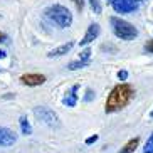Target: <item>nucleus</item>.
Returning <instances> with one entry per match:
<instances>
[{
    "mask_svg": "<svg viewBox=\"0 0 153 153\" xmlns=\"http://www.w3.org/2000/svg\"><path fill=\"white\" fill-rule=\"evenodd\" d=\"M135 98V89L131 84H126V82H121V84L114 86L109 93L108 99H106V113H116L121 111L123 108H126L128 104L131 103V99Z\"/></svg>",
    "mask_w": 153,
    "mask_h": 153,
    "instance_id": "nucleus-1",
    "label": "nucleus"
},
{
    "mask_svg": "<svg viewBox=\"0 0 153 153\" xmlns=\"http://www.w3.org/2000/svg\"><path fill=\"white\" fill-rule=\"evenodd\" d=\"M109 22H111L114 36H116L118 39H121V41H133V39L138 36V29H136L133 24H130L128 20H123V19H120V17H111Z\"/></svg>",
    "mask_w": 153,
    "mask_h": 153,
    "instance_id": "nucleus-2",
    "label": "nucleus"
},
{
    "mask_svg": "<svg viewBox=\"0 0 153 153\" xmlns=\"http://www.w3.org/2000/svg\"><path fill=\"white\" fill-rule=\"evenodd\" d=\"M45 15L54 24H57L61 29H66L72 24V14L69 12L68 7H64V5H59V4L51 5L49 9L45 10Z\"/></svg>",
    "mask_w": 153,
    "mask_h": 153,
    "instance_id": "nucleus-3",
    "label": "nucleus"
},
{
    "mask_svg": "<svg viewBox=\"0 0 153 153\" xmlns=\"http://www.w3.org/2000/svg\"><path fill=\"white\" fill-rule=\"evenodd\" d=\"M34 114H36L37 120H41L42 123H45V125H49V126H56L59 125V118L57 114H56L52 109L49 108H44V106H39V108L34 109Z\"/></svg>",
    "mask_w": 153,
    "mask_h": 153,
    "instance_id": "nucleus-4",
    "label": "nucleus"
},
{
    "mask_svg": "<svg viewBox=\"0 0 153 153\" xmlns=\"http://www.w3.org/2000/svg\"><path fill=\"white\" fill-rule=\"evenodd\" d=\"M138 0H113L111 5L118 14H128V12H135L138 9Z\"/></svg>",
    "mask_w": 153,
    "mask_h": 153,
    "instance_id": "nucleus-5",
    "label": "nucleus"
},
{
    "mask_svg": "<svg viewBox=\"0 0 153 153\" xmlns=\"http://www.w3.org/2000/svg\"><path fill=\"white\" fill-rule=\"evenodd\" d=\"M17 141V135L9 128L0 126V146H12Z\"/></svg>",
    "mask_w": 153,
    "mask_h": 153,
    "instance_id": "nucleus-6",
    "label": "nucleus"
},
{
    "mask_svg": "<svg viewBox=\"0 0 153 153\" xmlns=\"http://www.w3.org/2000/svg\"><path fill=\"white\" fill-rule=\"evenodd\" d=\"M20 81L25 86H41L45 82V76L44 74L32 72V74H24V76H20Z\"/></svg>",
    "mask_w": 153,
    "mask_h": 153,
    "instance_id": "nucleus-7",
    "label": "nucleus"
},
{
    "mask_svg": "<svg viewBox=\"0 0 153 153\" xmlns=\"http://www.w3.org/2000/svg\"><path fill=\"white\" fill-rule=\"evenodd\" d=\"M99 32H101V29H99V24H91L89 27H88V30H86L84 37H82L81 45H89L91 42H93L96 37L99 36Z\"/></svg>",
    "mask_w": 153,
    "mask_h": 153,
    "instance_id": "nucleus-8",
    "label": "nucleus"
},
{
    "mask_svg": "<svg viewBox=\"0 0 153 153\" xmlns=\"http://www.w3.org/2000/svg\"><path fill=\"white\" fill-rule=\"evenodd\" d=\"M72 45H74V42L69 41V42H66V44H62V45H59V47H56V49H52L47 56H49V57H59V56H64V54H68L69 51L72 49Z\"/></svg>",
    "mask_w": 153,
    "mask_h": 153,
    "instance_id": "nucleus-9",
    "label": "nucleus"
},
{
    "mask_svg": "<svg viewBox=\"0 0 153 153\" xmlns=\"http://www.w3.org/2000/svg\"><path fill=\"white\" fill-rule=\"evenodd\" d=\"M138 145H140V138H138V136H136V138H131L118 153H133L136 148H138Z\"/></svg>",
    "mask_w": 153,
    "mask_h": 153,
    "instance_id": "nucleus-10",
    "label": "nucleus"
},
{
    "mask_svg": "<svg viewBox=\"0 0 153 153\" xmlns=\"http://www.w3.org/2000/svg\"><path fill=\"white\" fill-rule=\"evenodd\" d=\"M77 88H79V86H72V93L69 96H66V98H64V101H62V103L66 104V106H69V108L76 106V103H77V94H76Z\"/></svg>",
    "mask_w": 153,
    "mask_h": 153,
    "instance_id": "nucleus-11",
    "label": "nucleus"
},
{
    "mask_svg": "<svg viewBox=\"0 0 153 153\" xmlns=\"http://www.w3.org/2000/svg\"><path fill=\"white\" fill-rule=\"evenodd\" d=\"M89 64H91L89 59H79V61H72V62H69L68 68L71 69V71H76V69L86 68V66H89Z\"/></svg>",
    "mask_w": 153,
    "mask_h": 153,
    "instance_id": "nucleus-12",
    "label": "nucleus"
},
{
    "mask_svg": "<svg viewBox=\"0 0 153 153\" xmlns=\"http://www.w3.org/2000/svg\"><path fill=\"white\" fill-rule=\"evenodd\" d=\"M20 128L24 135H32V126L27 121V116H20Z\"/></svg>",
    "mask_w": 153,
    "mask_h": 153,
    "instance_id": "nucleus-13",
    "label": "nucleus"
},
{
    "mask_svg": "<svg viewBox=\"0 0 153 153\" xmlns=\"http://www.w3.org/2000/svg\"><path fill=\"white\" fill-rule=\"evenodd\" d=\"M88 2H89V5H91V10H93L96 15L101 14L103 7H101V4H99V0H88Z\"/></svg>",
    "mask_w": 153,
    "mask_h": 153,
    "instance_id": "nucleus-14",
    "label": "nucleus"
},
{
    "mask_svg": "<svg viewBox=\"0 0 153 153\" xmlns=\"http://www.w3.org/2000/svg\"><path fill=\"white\" fill-rule=\"evenodd\" d=\"M143 153H153V133L150 135V138L146 140V143H145Z\"/></svg>",
    "mask_w": 153,
    "mask_h": 153,
    "instance_id": "nucleus-15",
    "label": "nucleus"
},
{
    "mask_svg": "<svg viewBox=\"0 0 153 153\" xmlns=\"http://www.w3.org/2000/svg\"><path fill=\"white\" fill-rule=\"evenodd\" d=\"M89 57H91V49L89 47H86L81 54H79V59H89Z\"/></svg>",
    "mask_w": 153,
    "mask_h": 153,
    "instance_id": "nucleus-16",
    "label": "nucleus"
},
{
    "mask_svg": "<svg viewBox=\"0 0 153 153\" xmlns=\"http://www.w3.org/2000/svg\"><path fill=\"white\" fill-rule=\"evenodd\" d=\"M72 2L76 5V9L79 10V12H82V9H84V0H72Z\"/></svg>",
    "mask_w": 153,
    "mask_h": 153,
    "instance_id": "nucleus-17",
    "label": "nucleus"
},
{
    "mask_svg": "<svg viewBox=\"0 0 153 153\" xmlns=\"http://www.w3.org/2000/svg\"><path fill=\"white\" fill-rule=\"evenodd\" d=\"M118 79L120 81H126L128 79V71H120L118 72Z\"/></svg>",
    "mask_w": 153,
    "mask_h": 153,
    "instance_id": "nucleus-18",
    "label": "nucleus"
},
{
    "mask_svg": "<svg viewBox=\"0 0 153 153\" xmlns=\"http://www.w3.org/2000/svg\"><path fill=\"white\" fill-rule=\"evenodd\" d=\"M145 51L150 52V54H153V41H148L146 44H145Z\"/></svg>",
    "mask_w": 153,
    "mask_h": 153,
    "instance_id": "nucleus-19",
    "label": "nucleus"
},
{
    "mask_svg": "<svg viewBox=\"0 0 153 153\" xmlns=\"http://www.w3.org/2000/svg\"><path fill=\"white\" fill-rule=\"evenodd\" d=\"M94 141H98V135H93V136H89V138L86 140V145H93Z\"/></svg>",
    "mask_w": 153,
    "mask_h": 153,
    "instance_id": "nucleus-20",
    "label": "nucleus"
},
{
    "mask_svg": "<svg viewBox=\"0 0 153 153\" xmlns=\"http://www.w3.org/2000/svg\"><path fill=\"white\" fill-rule=\"evenodd\" d=\"M93 89H88L86 91V96H84V101H91V99H93Z\"/></svg>",
    "mask_w": 153,
    "mask_h": 153,
    "instance_id": "nucleus-21",
    "label": "nucleus"
},
{
    "mask_svg": "<svg viewBox=\"0 0 153 153\" xmlns=\"http://www.w3.org/2000/svg\"><path fill=\"white\" fill-rule=\"evenodd\" d=\"M5 41V34L4 32H0V42H4Z\"/></svg>",
    "mask_w": 153,
    "mask_h": 153,
    "instance_id": "nucleus-22",
    "label": "nucleus"
},
{
    "mask_svg": "<svg viewBox=\"0 0 153 153\" xmlns=\"http://www.w3.org/2000/svg\"><path fill=\"white\" fill-rule=\"evenodd\" d=\"M4 57H5V52H4L2 49H0V59H4Z\"/></svg>",
    "mask_w": 153,
    "mask_h": 153,
    "instance_id": "nucleus-23",
    "label": "nucleus"
},
{
    "mask_svg": "<svg viewBox=\"0 0 153 153\" xmlns=\"http://www.w3.org/2000/svg\"><path fill=\"white\" fill-rule=\"evenodd\" d=\"M108 2H109V4H111V2H113V0H108Z\"/></svg>",
    "mask_w": 153,
    "mask_h": 153,
    "instance_id": "nucleus-24",
    "label": "nucleus"
},
{
    "mask_svg": "<svg viewBox=\"0 0 153 153\" xmlns=\"http://www.w3.org/2000/svg\"><path fill=\"white\" fill-rule=\"evenodd\" d=\"M138 2H143V0H138Z\"/></svg>",
    "mask_w": 153,
    "mask_h": 153,
    "instance_id": "nucleus-25",
    "label": "nucleus"
}]
</instances>
